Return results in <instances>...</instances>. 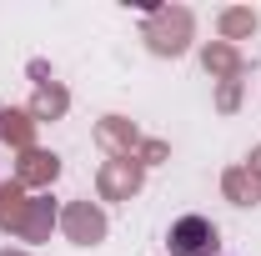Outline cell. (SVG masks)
<instances>
[{
    "label": "cell",
    "instance_id": "obj_14",
    "mask_svg": "<svg viewBox=\"0 0 261 256\" xmlns=\"http://www.w3.org/2000/svg\"><path fill=\"white\" fill-rule=\"evenodd\" d=\"M166 156H171V146H166V141H156V136H146V141H141V151H136V161H141V166H161Z\"/></svg>",
    "mask_w": 261,
    "mask_h": 256
},
{
    "label": "cell",
    "instance_id": "obj_10",
    "mask_svg": "<svg viewBox=\"0 0 261 256\" xmlns=\"http://www.w3.org/2000/svg\"><path fill=\"white\" fill-rule=\"evenodd\" d=\"M221 196H226L231 206H256L261 201V181L246 166H226V171H221Z\"/></svg>",
    "mask_w": 261,
    "mask_h": 256
},
{
    "label": "cell",
    "instance_id": "obj_12",
    "mask_svg": "<svg viewBox=\"0 0 261 256\" xmlns=\"http://www.w3.org/2000/svg\"><path fill=\"white\" fill-rule=\"evenodd\" d=\"M256 10H251V5H226V10H221V15H216V31H221V40H251V35H256Z\"/></svg>",
    "mask_w": 261,
    "mask_h": 256
},
{
    "label": "cell",
    "instance_id": "obj_7",
    "mask_svg": "<svg viewBox=\"0 0 261 256\" xmlns=\"http://www.w3.org/2000/svg\"><path fill=\"white\" fill-rule=\"evenodd\" d=\"M56 176H61V156L56 151H40V146L20 151V161H15V181L20 186H50Z\"/></svg>",
    "mask_w": 261,
    "mask_h": 256
},
{
    "label": "cell",
    "instance_id": "obj_3",
    "mask_svg": "<svg viewBox=\"0 0 261 256\" xmlns=\"http://www.w3.org/2000/svg\"><path fill=\"white\" fill-rule=\"evenodd\" d=\"M166 246H171V256H216L221 231H216V221H206V216H181V221H171Z\"/></svg>",
    "mask_w": 261,
    "mask_h": 256
},
{
    "label": "cell",
    "instance_id": "obj_15",
    "mask_svg": "<svg viewBox=\"0 0 261 256\" xmlns=\"http://www.w3.org/2000/svg\"><path fill=\"white\" fill-rule=\"evenodd\" d=\"M236 106H241V81H226V86H221V91H216V111H236Z\"/></svg>",
    "mask_w": 261,
    "mask_h": 256
},
{
    "label": "cell",
    "instance_id": "obj_4",
    "mask_svg": "<svg viewBox=\"0 0 261 256\" xmlns=\"http://www.w3.org/2000/svg\"><path fill=\"white\" fill-rule=\"evenodd\" d=\"M61 231L75 246H96V241H106V211L96 201H70L61 211Z\"/></svg>",
    "mask_w": 261,
    "mask_h": 256
},
{
    "label": "cell",
    "instance_id": "obj_5",
    "mask_svg": "<svg viewBox=\"0 0 261 256\" xmlns=\"http://www.w3.org/2000/svg\"><path fill=\"white\" fill-rule=\"evenodd\" d=\"M96 141L106 146V156L116 161V156H136L146 136H141L136 121H126V116H100V121H96Z\"/></svg>",
    "mask_w": 261,
    "mask_h": 256
},
{
    "label": "cell",
    "instance_id": "obj_16",
    "mask_svg": "<svg viewBox=\"0 0 261 256\" xmlns=\"http://www.w3.org/2000/svg\"><path fill=\"white\" fill-rule=\"evenodd\" d=\"M246 171H251V176L261 181V146H251V156H246Z\"/></svg>",
    "mask_w": 261,
    "mask_h": 256
},
{
    "label": "cell",
    "instance_id": "obj_11",
    "mask_svg": "<svg viewBox=\"0 0 261 256\" xmlns=\"http://www.w3.org/2000/svg\"><path fill=\"white\" fill-rule=\"evenodd\" d=\"M25 211H31V196H25V186H20V181L0 186V231L20 236V226H25Z\"/></svg>",
    "mask_w": 261,
    "mask_h": 256
},
{
    "label": "cell",
    "instance_id": "obj_17",
    "mask_svg": "<svg viewBox=\"0 0 261 256\" xmlns=\"http://www.w3.org/2000/svg\"><path fill=\"white\" fill-rule=\"evenodd\" d=\"M0 256H31V251H15V246H5V251H0Z\"/></svg>",
    "mask_w": 261,
    "mask_h": 256
},
{
    "label": "cell",
    "instance_id": "obj_13",
    "mask_svg": "<svg viewBox=\"0 0 261 256\" xmlns=\"http://www.w3.org/2000/svg\"><path fill=\"white\" fill-rule=\"evenodd\" d=\"M0 141H10L15 151L35 146V116L31 111H0Z\"/></svg>",
    "mask_w": 261,
    "mask_h": 256
},
{
    "label": "cell",
    "instance_id": "obj_8",
    "mask_svg": "<svg viewBox=\"0 0 261 256\" xmlns=\"http://www.w3.org/2000/svg\"><path fill=\"white\" fill-rule=\"evenodd\" d=\"M25 111L35 116V126L40 121H61L65 111H70V91H65L61 81H35V96H31Z\"/></svg>",
    "mask_w": 261,
    "mask_h": 256
},
{
    "label": "cell",
    "instance_id": "obj_9",
    "mask_svg": "<svg viewBox=\"0 0 261 256\" xmlns=\"http://www.w3.org/2000/svg\"><path fill=\"white\" fill-rule=\"evenodd\" d=\"M50 226H61V211L50 196H31V211L20 226V241H50Z\"/></svg>",
    "mask_w": 261,
    "mask_h": 256
},
{
    "label": "cell",
    "instance_id": "obj_2",
    "mask_svg": "<svg viewBox=\"0 0 261 256\" xmlns=\"http://www.w3.org/2000/svg\"><path fill=\"white\" fill-rule=\"evenodd\" d=\"M141 186H146V166H141L136 156L100 161V171H96V191H100V201H130Z\"/></svg>",
    "mask_w": 261,
    "mask_h": 256
},
{
    "label": "cell",
    "instance_id": "obj_6",
    "mask_svg": "<svg viewBox=\"0 0 261 256\" xmlns=\"http://www.w3.org/2000/svg\"><path fill=\"white\" fill-rule=\"evenodd\" d=\"M201 65H206V75H211V81H221V86L246 75V56H241L236 45H226V40H211V45L201 50Z\"/></svg>",
    "mask_w": 261,
    "mask_h": 256
},
{
    "label": "cell",
    "instance_id": "obj_1",
    "mask_svg": "<svg viewBox=\"0 0 261 256\" xmlns=\"http://www.w3.org/2000/svg\"><path fill=\"white\" fill-rule=\"evenodd\" d=\"M191 35H196V15L186 5H156L141 25V40L151 56H186Z\"/></svg>",
    "mask_w": 261,
    "mask_h": 256
}]
</instances>
